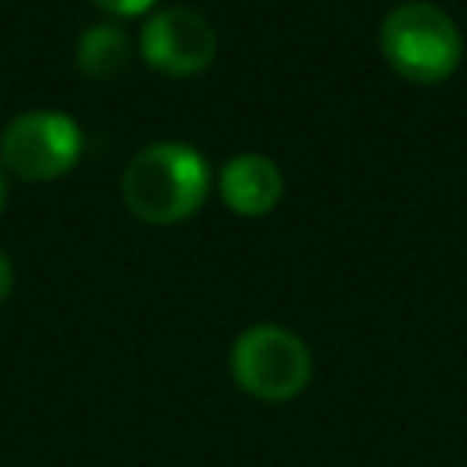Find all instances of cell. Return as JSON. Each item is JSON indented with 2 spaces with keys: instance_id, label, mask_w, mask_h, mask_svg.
<instances>
[{
  "instance_id": "obj_1",
  "label": "cell",
  "mask_w": 467,
  "mask_h": 467,
  "mask_svg": "<svg viewBox=\"0 0 467 467\" xmlns=\"http://www.w3.org/2000/svg\"><path fill=\"white\" fill-rule=\"evenodd\" d=\"M208 197V164L186 142H153L124 168V204L135 219L171 226L190 219Z\"/></svg>"
},
{
  "instance_id": "obj_2",
  "label": "cell",
  "mask_w": 467,
  "mask_h": 467,
  "mask_svg": "<svg viewBox=\"0 0 467 467\" xmlns=\"http://www.w3.org/2000/svg\"><path fill=\"white\" fill-rule=\"evenodd\" d=\"M379 47L394 73L416 84H438L460 66L456 22L423 0L394 7L379 26Z\"/></svg>"
},
{
  "instance_id": "obj_3",
  "label": "cell",
  "mask_w": 467,
  "mask_h": 467,
  "mask_svg": "<svg viewBox=\"0 0 467 467\" xmlns=\"http://www.w3.org/2000/svg\"><path fill=\"white\" fill-rule=\"evenodd\" d=\"M230 372L252 398L288 401L310 383V350L281 325H252L230 347Z\"/></svg>"
},
{
  "instance_id": "obj_4",
  "label": "cell",
  "mask_w": 467,
  "mask_h": 467,
  "mask_svg": "<svg viewBox=\"0 0 467 467\" xmlns=\"http://www.w3.org/2000/svg\"><path fill=\"white\" fill-rule=\"evenodd\" d=\"M80 128L55 109L18 113L0 135V161L26 182H47L66 175L80 157Z\"/></svg>"
},
{
  "instance_id": "obj_5",
  "label": "cell",
  "mask_w": 467,
  "mask_h": 467,
  "mask_svg": "<svg viewBox=\"0 0 467 467\" xmlns=\"http://www.w3.org/2000/svg\"><path fill=\"white\" fill-rule=\"evenodd\" d=\"M139 51L168 77H193L215 58V29L193 7H164L142 26Z\"/></svg>"
},
{
  "instance_id": "obj_6",
  "label": "cell",
  "mask_w": 467,
  "mask_h": 467,
  "mask_svg": "<svg viewBox=\"0 0 467 467\" xmlns=\"http://www.w3.org/2000/svg\"><path fill=\"white\" fill-rule=\"evenodd\" d=\"M281 190H285L281 168L263 153H237L219 171V193L226 208H234L244 219L266 215L281 201Z\"/></svg>"
},
{
  "instance_id": "obj_7",
  "label": "cell",
  "mask_w": 467,
  "mask_h": 467,
  "mask_svg": "<svg viewBox=\"0 0 467 467\" xmlns=\"http://www.w3.org/2000/svg\"><path fill=\"white\" fill-rule=\"evenodd\" d=\"M77 66L91 80H109V77L124 73L131 66L128 33L117 29V26H109V22L84 29L80 40H77Z\"/></svg>"
},
{
  "instance_id": "obj_8",
  "label": "cell",
  "mask_w": 467,
  "mask_h": 467,
  "mask_svg": "<svg viewBox=\"0 0 467 467\" xmlns=\"http://www.w3.org/2000/svg\"><path fill=\"white\" fill-rule=\"evenodd\" d=\"M102 11H109V15H142L146 7H153L157 0H95Z\"/></svg>"
},
{
  "instance_id": "obj_9",
  "label": "cell",
  "mask_w": 467,
  "mask_h": 467,
  "mask_svg": "<svg viewBox=\"0 0 467 467\" xmlns=\"http://www.w3.org/2000/svg\"><path fill=\"white\" fill-rule=\"evenodd\" d=\"M11 285H15V270H11V259L0 252V299H7Z\"/></svg>"
},
{
  "instance_id": "obj_10",
  "label": "cell",
  "mask_w": 467,
  "mask_h": 467,
  "mask_svg": "<svg viewBox=\"0 0 467 467\" xmlns=\"http://www.w3.org/2000/svg\"><path fill=\"white\" fill-rule=\"evenodd\" d=\"M4 204H7V182H4V171H0V212H4Z\"/></svg>"
}]
</instances>
